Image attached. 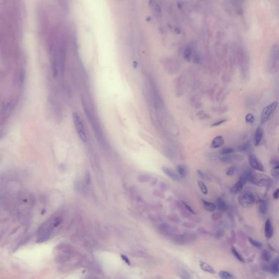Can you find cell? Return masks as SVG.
<instances>
[{"label":"cell","mask_w":279,"mask_h":279,"mask_svg":"<svg viewBox=\"0 0 279 279\" xmlns=\"http://www.w3.org/2000/svg\"><path fill=\"white\" fill-rule=\"evenodd\" d=\"M271 178L264 174L253 172L250 182L259 186H267L271 183Z\"/></svg>","instance_id":"1"},{"label":"cell","mask_w":279,"mask_h":279,"mask_svg":"<svg viewBox=\"0 0 279 279\" xmlns=\"http://www.w3.org/2000/svg\"><path fill=\"white\" fill-rule=\"evenodd\" d=\"M73 118L75 128L78 134L83 142H86L87 141L86 134L85 129V127L83 126L81 119L80 117L79 114L76 112H74L73 114Z\"/></svg>","instance_id":"2"},{"label":"cell","mask_w":279,"mask_h":279,"mask_svg":"<svg viewBox=\"0 0 279 279\" xmlns=\"http://www.w3.org/2000/svg\"><path fill=\"white\" fill-rule=\"evenodd\" d=\"M239 204L244 207H250L255 202V198L254 194L249 191L240 193L238 198Z\"/></svg>","instance_id":"3"},{"label":"cell","mask_w":279,"mask_h":279,"mask_svg":"<svg viewBox=\"0 0 279 279\" xmlns=\"http://www.w3.org/2000/svg\"><path fill=\"white\" fill-rule=\"evenodd\" d=\"M278 106V102H274L266 106L262 111L260 122L261 124H264L271 118V115L274 113Z\"/></svg>","instance_id":"4"},{"label":"cell","mask_w":279,"mask_h":279,"mask_svg":"<svg viewBox=\"0 0 279 279\" xmlns=\"http://www.w3.org/2000/svg\"><path fill=\"white\" fill-rule=\"evenodd\" d=\"M195 239V235L194 234H184L173 235L172 240L176 244L184 245L188 242L193 241Z\"/></svg>","instance_id":"5"},{"label":"cell","mask_w":279,"mask_h":279,"mask_svg":"<svg viewBox=\"0 0 279 279\" xmlns=\"http://www.w3.org/2000/svg\"><path fill=\"white\" fill-rule=\"evenodd\" d=\"M271 69L273 72L279 69V46L275 45L273 49L271 57Z\"/></svg>","instance_id":"6"},{"label":"cell","mask_w":279,"mask_h":279,"mask_svg":"<svg viewBox=\"0 0 279 279\" xmlns=\"http://www.w3.org/2000/svg\"><path fill=\"white\" fill-rule=\"evenodd\" d=\"M249 164L253 169L259 171L261 172H264L265 168L259 158L254 154H250L249 157Z\"/></svg>","instance_id":"7"},{"label":"cell","mask_w":279,"mask_h":279,"mask_svg":"<svg viewBox=\"0 0 279 279\" xmlns=\"http://www.w3.org/2000/svg\"><path fill=\"white\" fill-rule=\"evenodd\" d=\"M263 130L261 127H258L256 129L253 138L254 145L255 146H258L260 145L263 137Z\"/></svg>","instance_id":"8"},{"label":"cell","mask_w":279,"mask_h":279,"mask_svg":"<svg viewBox=\"0 0 279 279\" xmlns=\"http://www.w3.org/2000/svg\"><path fill=\"white\" fill-rule=\"evenodd\" d=\"M161 169H162V171L164 172V173H165L167 176H169L171 179H172L173 181L178 182L180 180L179 176L178 174H177V173H176L172 170L170 169L169 167H165V166L162 167Z\"/></svg>","instance_id":"9"},{"label":"cell","mask_w":279,"mask_h":279,"mask_svg":"<svg viewBox=\"0 0 279 279\" xmlns=\"http://www.w3.org/2000/svg\"><path fill=\"white\" fill-rule=\"evenodd\" d=\"M264 233L265 236L267 239H271L273 236L274 230L271 224V221L269 219L266 220L264 226Z\"/></svg>","instance_id":"10"},{"label":"cell","mask_w":279,"mask_h":279,"mask_svg":"<svg viewBox=\"0 0 279 279\" xmlns=\"http://www.w3.org/2000/svg\"><path fill=\"white\" fill-rule=\"evenodd\" d=\"M253 172V171L250 169L245 170L243 173L241 174L239 177V181L244 185L245 184L248 182H250Z\"/></svg>","instance_id":"11"},{"label":"cell","mask_w":279,"mask_h":279,"mask_svg":"<svg viewBox=\"0 0 279 279\" xmlns=\"http://www.w3.org/2000/svg\"><path fill=\"white\" fill-rule=\"evenodd\" d=\"M224 144V139L221 136H217L213 140L211 144L212 148H218L222 147Z\"/></svg>","instance_id":"12"},{"label":"cell","mask_w":279,"mask_h":279,"mask_svg":"<svg viewBox=\"0 0 279 279\" xmlns=\"http://www.w3.org/2000/svg\"><path fill=\"white\" fill-rule=\"evenodd\" d=\"M159 230L160 232L163 234L169 235L173 233V228L170 226L169 225L166 224H162L159 226Z\"/></svg>","instance_id":"13"},{"label":"cell","mask_w":279,"mask_h":279,"mask_svg":"<svg viewBox=\"0 0 279 279\" xmlns=\"http://www.w3.org/2000/svg\"><path fill=\"white\" fill-rule=\"evenodd\" d=\"M243 185L244 184L240 181L237 182L236 184L232 186L231 189H230V192L233 194H240L242 191Z\"/></svg>","instance_id":"14"},{"label":"cell","mask_w":279,"mask_h":279,"mask_svg":"<svg viewBox=\"0 0 279 279\" xmlns=\"http://www.w3.org/2000/svg\"><path fill=\"white\" fill-rule=\"evenodd\" d=\"M200 267L202 270L203 271L209 273L210 274H215V271L214 269V268L209 264L207 263L206 262H201L200 263Z\"/></svg>","instance_id":"15"},{"label":"cell","mask_w":279,"mask_h":279,"mask_svg":"<svg viewBox=\"0 0 279 279\" xmlns=\"http://www.w3.org/2000/svg\"><path fill=\"white\" fill-rule=\"evenodd\" d=\"M257 204L259 206V212L261 214H265L267 210V203L262 199H259L257 201Z\"/></svg>","instance_id":"16"},{"label":"cell","mask_w":279,"mask_h":279,"mask_svg":"<svg viewBox=\"0 0 279 279\" xmlns=\"http://www.w3.org/2000/svg\"><path fill=\"white\" fill-rule=\"evenodd\" d=\"M203 206L204 208L208 212H214L216 210V206L213 203L208 202L205 200H202Z\"/></svg>","instance_id":"17"},{"label":"cell","mask_w":279,"mask_h":279,"mask_svg":"<svg viewBox=\"0 0 279 279\" xmlns=\"http://www.w3.org/2000/svg\"><path fill=\"white\" fill-rule=\"evenodd\" d=\"M177 171L179 176L185 178L188 175V170L184 165H179L177 166Z\"/></svg>","instance_id":"18"},{"label":"cell","mask_w":279,"mask_h":279,"mask_svg":"<svg viewBox=\"0 0 279 279\" xmlns=\"http://www.w3.org/2000/svg\"><path fill=\"white\" fill-rule=\"evenodd\" d=\"M216 207L222 212H225L227 209V206L224 200L222 198H218L216 201Z\"/></svg>","instance_id":"19"},{"label":"cell","mask_w":279,"mask_h":279,"mask_svg":"<svg viewBox=\"0 0 279 279\" xmlns=\"http://www.w3.org/2000/svg\"><path fill=\"white\" fill-rule=\"evenodd\" d=\"M250 147H251L250 143L249 142H247L238 146V150L240 152H245L248 151V150H249Z\"/></svg>","instance_id":"20"},{"label":"cell","mask_w":279,"mask_h":279,"mask_svg":"<svg viewBox=\"0 0 279 279\" xmlns=\"http://www.w3.org/2000/svg\"><path fill=\"white\" fill-rule=\"evenodd\" d=\"M219 275L221 279H228L235 278V276L231 273H228L227 271H220L219 273Z\"/></svg>","instance_id":"21"},{"label":"cell","mask_w":279,"mask_h":279,"mask_svg":"<svg viewBox=\"0 0 279 279\" xmlns=\"http://www.w3.org/2000/svg\"><path fill=\"white\" fill-rule=\"evenodd\" d=\"M231 251H232V254H233V255L235 256V257L237 259H238L240 262L244 263L245 261H244L243 257L240 255L239 253L236 250V248L232 247V248H231Z\"/></svg>","instance_id":"22"},{"label":"cell","mask_w":279,"mask_h":279,"mask_svg":"<svg viewBox=\"0 0 279 279\" xmlns=\"http://www.w3.org/2000/svg\"><path fill=\"white\" fill-rule=\"evenodd\" d=\"M235 152V150L231 147H225L221 150L220 153L221 155H228L233 153Z\"/></svg>","instance_id":"23"},{"label":"cell","mask_w":279,"mask_h":279,"mask_svg":"<svg viewBox=\"0 0 279 279\" xmlns=\"http://www.w3.org/2000/svg\"><path fill=\"white\" fill-rule=\"evenodd\" d=\"M255 121V117L252 114H248L245 116V122L247 124H252L254 123Z\"/></svg>","instance_id":"24"},{"label":"cell","mask_w":279,"mask_h":279,"mask_svg":"<svg viewBox=\"0 0 279 279\" xmlns=\"http://www.w3.org/2000/svg\"><path fill=\"white\" fill-rule=\"evenodd\" d=\"M191 53H192V50L190 47H187L185 50L184 52V59L186 61L189 62L190 59H191Z\"/></svg>","instance_id":"25"},{"label":"cell","mask_w":279,"mask_h":279,"mask_svg":"<svg viewBox=\"0 0 279 279\" xmlns=\"http://www.w3.org/2000/svg\"><path fill=\"white\" fill-rule=\"evenodd\" d=\"M262 258L264 261L268 262L271 261V256L270 255L269 252L267 250H264L262 253Z\"/></svg>","instance_id":"26"},{"label":"cell","mask_w":279,"mask_h":279,"mask_svg":"<svg viewBox=\"0 0 279 279\" xmlns=\"http://www.w3.org/2000/svg\"><path fill=\"white\" fill-rule=\"evenodd\" d=\"M198 186L200 189L201 192L203 193V194H205V195L207 194L208 189H207V187L206 186V185L204 184V183L201 182V181H198Z\"/></svg>","instance_id":"27"},{"label":"cell","mask_w":279,"mask_h":279,"mask_svg":"<svg viewBox=\"0 0 279 279\" xmlns=\"http://www.w3.org/2000/svg\"><path fill=\"white\" fill-rule=\"evenodd\" d=\"M271 270L274 274H279V262H275L272 264Z\"/></svg>","instance_id":"28"},{"label":"cell","mask_w":279,"mask_h":279,"mask_svg":"<svg viewBox=\"0 0 279 279\" xmlns=\"http://www.w3.org/2000/svg\"><path fill=\"white\" fill-rule=\"evenodd\" d=\"M248 240L250 242V243L256 248H259V249L262 248V244L261 243H260L258 241H256L255 240L252 239L250 237H248Z\"/></svg>","instance_id":"29"},{"label":"cell","mask_w":279,"mask_h":279,"mask_svg":"<svg viewBox=\"0 0 279 279\" xmlns=\"http://www.w3.org/2000/svg\"><path fill=\"white\" fill-rule=\"evenodd\" d=\"M220 160H221V161H222L223 162L228 163V162L232 161V160H233V157L231 156L230 154L224 155L220 158Z\"/></svg>","instance_id":"30"},{"label":"cell","mask_w":279,"mask_h":279,"mask_svg":"<svg viewBox=\"0 0 279 279\" xmlns=\"http://www.w3.org/2000/svg\"><path fill=\"white\" fill-rule=\"evenodd\" d=\"M271 174L273 177H276L279 175V164L275 166L271 170Z\"/></svg>","instance_id":"31"},{"label":"cell","mask_w":279,"mask_h":279,"mask_svg":"<svg viewBox=\"0 0 279 279\" xmlns=\"http://www.w3.org/2000/svg\"><path fill=\"white\" fill-rule=\"evenodd\" d=\"M236 167L235 166H231L230 167L228 170L227 171H226V174L227 176H233L235 172H236Z\"/></svg>","instance_id":"32"},{"label":"cell","mask_w":279,"mask_h":279,"mask_svg":"<svg viewBox=\"0 0 279 279\" xmlns=\"http://www.w3.org/2000/svg\"><path fill=\"white\" fill-rule=\"evenodd\" d=\"M227 121V119H220L219 121H217V122H215L214 123H213L211 125V126L212 127H214V126H220L221 124H223L225 122H226Z\"/></svg>","instance_id":"33"},{"label":"cell","mask_w":279,"mask_h":279,"mask_svg":"<svg viewBox=\"0 0 279 279\" xmlns=\"http://www.w3.org/2000/svg\"><path fill=\"white\" fill-rule=\"evenodd\" d=\"M183 204L184 205L185 207L186 208V209L189 211V212L191 213V214H195V211L193 210V209L191 208V207H190L188 204H187L185 202H183Z\"/></svg>","instance_id":"34"},{"label":"cell","mask_w":279,"mask_h":279,"mask_svg":"<svg viewBox=\"0 0 279 279\" xmlns=\"http://www.w3.org/2000/svg\"><path fill=\"white\" fill-rule=\"evenodd\" d=\"M273 198L275 199V200H277L279 198V188H278V189H276L275 190V191L273 193Z\"/></svg>","instance_id":"35"},{"label":"cell","mask_w":279,"mask_h":279,"mask_svg":"<svg viewBox=\"0 0 279 279\" xmlns=\"http://www.w3.org/2000/svg\"><path fill=\"white\" fill-rule=\"evenodd\" d=\"M24 79H25V71H21L20 73V79H19V82L21 84L24 82Z\"/></svg>","instance_id":"36"},{"label":"cell","mask_w":279,"mask_h":279,"mask_svg":"<svg viewBox=\"0 0 279 279\" xmlns=\"http://www.w3.org/2000/svg\"><path fill=\"white\" fill-rule=\"evenodd\" d=\"M121 258H122V259L123 260V261H124L125 263L127 264L128 266L130 265V262L129 259H128V258L126 256L122 255H121Z\"/></svg>","instance_id":"37"},{"label":"cell","mask_w":279,"mask_h":279,"mask_svg":"<svg viewBox=\"0 0 279 279\" xmlns=\"http://www.w3.org/2000/svg\"><path fill=\"white\" fill-rule=\"evenodd\" d=\"M85 181H86L87 185H89L90 184V176L88 172H86V173Z\"/></svg>","instance_id":"38"},{"label":"cell","mask_w":279,"mask_h":279,"mask_svg":"<svg viewBox=\"0 0 279 279\" xmlns=\"http://www.w3.org/2000/svg\"><path fill=\"white\" fill-rule=\"evenodd\" d=\"M197 173L202 178H206V177L207 176L204 173H203L202 171H201L200 170H198Z\"/></svg>","instance_id":"39"},{"label":"cell","mask_w":279,"mask_h":279,"mask_svg":"<svg viewBox=\"0 0 279 279\" xmlns=\"http://www.w3.org/2000/svg\"><path fill=\"white\" fill-rule=\"evenodd\" d=\"M155 11L157 13H160V12H161V8H160V7L159 5L158 4H157L155 6Z\"/></svg>","instance_id":"40"},{"label":"cell","mask_w":279,"mask_h":279,"mask_svg":"<svg viewBox=\"0 0 279 279\" xmlns=\"http://www.w3.org/2000/svg\"><path fill=\"white\" fill-rule=\"evenodd\" d=\"M199 58H198V56H195L194 57V61H195L196 63H198L199 62Z\"/></svg>","instance_id":"41"},{"label":"cell","mask_w":279,"mask_h":279,"mask_svg":"<svg viewBox=\"0 0 279 279\" xmlns=\"http://www.w3.org/2000/svg\"><path fill=\"white\" fill-rule=\"evenodd\" d=\"M133 67H134L135 68H136V67H138V63H137V62H136V61H134V62H133Z\"/></svg>","instance_id":"42"},{"label":"cell","mask_w":279,"mask_h":279,"mask_svg":"<svg viewBox=\"0 0 279 279\" xmlns=\"http://www.w3.org/2000/svg\"><path fill=\"white\" fill-rule=\"evenodd\" d=\"M2 1H4V2H6V1H7V0H2Z\"/></svg>","instance_id":"43"},{"label":"cell","mask_w":279,"mask_h":279,"mask_svg":"<svg viewBox=\"0 0 279 279\" xmlns=\"http://www.w3.org/2000/svg\"></svg>","instance_id":"44"}]
</instances>
